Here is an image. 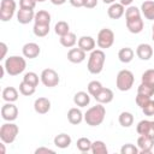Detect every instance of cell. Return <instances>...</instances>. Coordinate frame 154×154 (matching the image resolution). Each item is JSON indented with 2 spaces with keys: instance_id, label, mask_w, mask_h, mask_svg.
<instances>
[{
  "instance_id": "cb8c5ba5",
  "label": "cell",
  "mask_w": 154,
  "mask_h": 154,
  "mask_svg": "<svg viewBox=\"0 0 154 154\" xmlns=\"http://www.w3.org/2000/svg\"><path fill=\"white\" fill-rule=\"evenodd\" d=\"M1 96H2V100L5 102H16L18 100L19 94L14 87H6L2 89Z\"/></svg>"
},
{
  "instance_id": "836d02e7",
  "label": "cell",
  "mask_w": 154,
  "mask_h": 154,
  "mask_svg": "<svg viewBox=\"0 0 154 154\" xmlns=\"http://www.w3.org/2000/svg\"><path fill=\"white\" fill-rule=\"evenodd\" d=\"M35 90H36V87H34V85H31L24 81H22L19 83V93L24 96H31L35 93Z\"/></svg>"
},
{
  "instance_id": "d590c367",
  "label": "cell",
  "mask_w": 154,
  "mask_h": 154,
  "mask_svg": "<svg viewBox=\"0 0 154 154\" xmlns=\"http://www.w3.org/2000/svg\"><path fill=\"white\" fill-rule=\"evenodd\" d=\"M23 81L34 85V87H37L38 85V81H41V78H38V75L35 73L34 71H29V72H25L24 76H23Z\"/></svg>"
},
{
  "instance_id": "d6986e66",
  "label": "cell",
  "mask_w": 154,
  "mask_h": 154,
  "mask_svg": "<svg viewBox=\"0 0 154 154\" xmlns=\"http://www.w3.org/2000/svg\"><path fill=\"white\" fill-rule=\"evenodd\" d=\"M77 46L83 49L84 52H91L95 49V46H96V42L95 40L91 37V36H81L77 41Z\"/></svg>"
},
{
  "instance_id": "60d3db41",
  "label": "cell",
  "mask_w": 154,
  "mask_h": 154,
  "mask_svg": "<svg viewBox=\"0 0 154 154\" xmlns=\"http://www.w3.org/2000/svg\"><path fill=\"white\" fill-rule=\"evenodd\" d=\"M142 112H143V114L144 116H147V117H152V116H154V100L153 99H150L142 108Z\"/></svg>"
},
{
  "instance_id": "83f0119b",
  "label": "cell",
  "mask_w": 154,
  "mask_h": 154,
  "mask_svg": "<svg viewBox=\"0 0 154 154\" xmlns=\"http://www.w3.org/2000/svg\"><path fill=\"white\" fill-rule=\"evenodd\" d=\"M77 37H76V34L75 32H69V34H66V35H64V36H60V38H59V42H60V45L63 46V47H65V48H72L76 43H77Z\"/></svg>"
},
{
  "instance_id": "603a6c76",
  "label": "cell",
  "mask_w": 154,
  "mask_h": 154,
  "mask_svg": "<svg viewBox=\"0 0 154 154\" xmlns=\"http://www.w3.org/2000/svg\"><path fill=\"white\" fill-rule=\"evenodd\" d=\"M141 13L148 20H154V1L153 0H146L141 5Z\"/></svg>"
},
{
  "instance_id": "ee69618b",
  "label": "cell",
  "mask_w": 154,
  "mask_h": 154,
  "mask_svg": "<svg viewBox=\"0 0 154 154\" xmlns=\"http://www.w3.org/2000/svg\"><path fill=\"white\" fill-rule=\"evenodd\" d=\"M97 6V0H84V6L85 8H94Z\"/></svg>"
},
{
  "instance_id": "5b68a950",
  "label": "cell",
  "mask_w": 154,
  "mask_h": 154,
  "mask_svg": "<svg viewBox=\"0 0 154 154\" xmlns=\"http://www.w3.org/2000/svg\"><path fill=\"white\" fill-rule=\"evenodd\" d=\"M19 132V128L13 122H7L1 125L0 128V140L1 142L6 144H11L17 138V135Z\"/></svg>"
},
{
  "instance_id": "9a60e30c",
  "label": "cell",
  "mask_w": 154,
  "mask_h": 154,
  "mask_svg": "<svg viewBox=\"0 0 154 154\" xmlns=\"http://www.w3.org/2000/svg\"><path fill=\"white\" fill-rule=\"evenodd\" d=\"M35 11L30 8H20L17 11V20L19 24H29L35 18Z\"/></svg>"
},
{
  "instance_id": "f5cc1de1",
  "label": "cell",
  "mask_w": 154,
  "mask_h": 154,
  "mask_svg": "<svg viewBox=\"0 0 154 154\" xmlns=\"http://www.w3.org/2000/svg\"><path fill=\"white\" fill-rule=\"evenodd\" d=\"M152 40L154 41V24H153V26H152Z\"/></svg>"
},
{
  "instance_id": "7a4b0ae2",
  "label": "cell",
  "mask_w": 154,
  "mask_h": 154,
  "mask_svg": "<svg viewBox=\"0 0 154 154\" xmlns=\"http://www.w3.org/2000/svg\"><path fill=\"white\" fill-rule=\"evenodd\" d=\"M106 61V54L103 49H94L90 52L88 58L87 69L91 75H99L103 70V65Z\"/></svg>"
},
{
  "instance_id": "f35d334b",
  "label": "cell",
  "mask_w": 154,
  "mask_h": 154,
  "mask_svg": "<svg viewBox=\"0 0 154 154\" xmlns=\"http://www.w3.org/2000/svg\"><path fill=\"white\" fill-rule=\"evenodd\" d=\"M137 93L152 97V96L154 95V87H153V85H149V84L141 83V84L138 85V88H137Z\"/></svg>"
},
{
  "instance_id": "ffe728a7",
  "label": "cell",
  "mask_w": 154,
  "mask_h": 154,
  "mask_svg": "<svg viewBox=\"0 0 154 154\" xmlns=\"http://www.w3.org/2000/svg\"><path fill=\"white\" fill-rule=\"evenodd\" d=\"M113 97H114L113 91H112L109 88H105V87L101 89V91H100L96 96H94V99L96 100V102L102 103V105H107V103L112 102Z\"/></svg>"
},
{
  "instance_id": "1f68e13d",
  "label": "cell",
  "mask_w": 154,
  "mask_h": 154,
  "mask_svg": "<svg viewBox=\"0 0 154 154\" xmlns=\"http://www.w3.org/2000/svg\"><path fill=\"white\" fill-rule=\"evenodd\" d=\"M91 153L93 154H107L108 149L106 147V143L103 141H94L91 143Z\"/></svg>"
},
{
  "instance_id": "7bdbcfd3",
  "label": "cell",
  "mask_w": 154,
  "mask_h": 154,
  "mask_svg": "<svg viewBox=\"0 0 154 154\" xmlns=\"http://www.w3.org/2000/svg\"><path fill=\"white\" fill-rule=\"evenodd\" d=\"M36 0H19V7L20 8H30L34 10L36 6Z\"/></svg>"
},
{
  "instance_id": "74e56055",
  "label": "cell",
  "mask_w": 154,
  "mask_h": 154,
  "mask_svg": "<svg viewBox=\"0 0 154 154\" xmlns=\"http://www.w3.org/2000/svg\"><path fill=\"white\" fill-rule=\"evenodd\" d=\"M141 10L136 6H128V8L125 10V19H130V18H136V17H141Z\"/></svg>"
},
{
  "instance_id": "484cf974",
  "label": "cell",
  "mask_w": 154,
  "mask_h": 154,
  "mask_svg": "<svg viewBox=\"0 0 154 154\" xmlns=\"http://www.w3.org/2000/svg\"><path fill=\"white\" fill-rule=\"evenodd\" d=\"M51 20H52V17H51V13L46 10H40L35 13V18H34V22L35 24H42V25H49L51 24Z\"/></svg>"
},
{
  "instance_id": "681fc988",
  "label": "cell",
  "mask_w": 154,
  "mask_h": 154,
  "mask_svg": "<svg viewBox=\"0 0 154 154\" xmlns=\"http://www.w3.org/2000/svg\"><path fill=\"white\" fill-rule=\"evenodd\" d=\"M132 1H134V0H120L119 2H120L122 5H124V6H130V5L132 4Z\"/></svg>"
},
{
  "instance_id": "4dcf8cb0",
  "label": "cell",
  "mask_w": 154,
  "mask_h": 154,
  "mask_svg": "<svg viewBox=\"0 0 154 154\" xmlns=\"http://www.w3.org/2000/svg\"><path fill=\"white\" fill-rule=\"evenodd\" d=\"M54 32L60 37V36H64L66 34L70 32V25L65 20H59L55 25H54Z\"/></svg>"
},
{
  "instance_id": "f1b7e54d",
  "label": "cell",
  "mask_w": 154,
  "mask_h": 154,
  "mask_svg": "<svg viewBox=\"0 0 154 154\" xmlns=\"http://www.w3.org/2000/svg\"><path fill=\"white\" fill-rule=\"evenodd\" d=\"M118 122H119V124H120L123 128H130V126L134 124V116H132V113L124 111V112H122V113L119 114Z\"/></svg>"
},
{
  "instance_id": "ac0fdd59",
  "label": "cell",
  "mask_w": 154,
  "mask_h": 154,
  "mask_svg": "<svg viewBox=\"0 0 154 154\" xmlns=\"http://www.w3.org/2000/svg\"><path fill=\"white\" fill-rule=\"evenodd\" d=\"M136 55L141 60H149L153 57V48L149 43H140L136 48Z\"/></svg>"
},
{
  "instance_id": "f907efd6",
  "label": "cell",
  "mask_w": 154,
  "mask_h": 154,
  "mask_svg": "<svg viewBox=\"0 0 154 154\" xmlns=\"http://www.w3.org/2000/svg\"><path fill=\"white\" fill-rule=\"evenodd\" d=\"M5 144H6V143H4V142H1V143H0V149H1V154H5Z\"/></svg>"
},
{
  "instance_id": "c3c4849f",
  "label": "cell",
  "mask_w": 154,
  "mask_h": 154,
  "mask_svg": "<svg viewBox=\"0 0 154 154\" xmlns=\"http://www.w3.org/2000/svg\"><path fill=\"white\" fill-rule=\"evenodd\" d=\"M51 2H52L53 5H57V6H59V5H63V4H65V2H66V0H51Z\"/></svg>"
},
{
  "instance_id": "b9f144b4",
  "label": "cell",
  "mask_w": 154,
  "mask_h": 154,
  "mask_svg": "<svg viewBox=\"0 0 154 154\" xmlns=\"http://www.w3.org/2000/svg\"><path fill=\"white\" fill-rule=\"evenodd\" d=\"M150 99H152L150 96H147V95H143V94H138V93H137L135 101H136L137 106H138L140 108H142V107H143V106H144V105H146Z\"/></svg>"
},
{
  "instance_id": "ab89813d",
  "label": "cell",
  "mask_w": 154,
  "mask_h": 154,
  "mask_svg": "<svg viewBox=\"0 0 154 154\" xmlns=\"http://www.w3.org/2000/svg\"><path fill=\"white\" fill-rule=\"evenodd\" d=\"M120 153L122 154H140V149L137 146L132 143H126L120 148Z\"/></svg>"
},
{
  "instance_id": "d6a6232c",
  "label": "cell",
  "mask_w": 154,
  "mask_h": 154,
  "mask_svg": "<svg viewBox=\"0 0 154 154\" xmlns=\"http://www.w3.org/2000/svg\"><path fill=\"white\" fill-rule=\"evenodd\" d=\"M102 88H103V87H102L101 82H99V81H90V82L88 83L87 90H88V93L90 94V96H96V95L101 91Z\"/></svg>"
},
{
  "instance_id": "8d00e7d4",
  "label": "cell",
  "mask_w": 154,
  "mask_h": 154,
  "mask_svg": "<svg viewBox=\"0 0 154 154\" xmlns=\"http://www.w3.org/2000/svg\"><path fill=\"white\" fill-rule=\"evenodd\" d=\"M141 83L149 84V85H153L154 87V69L146 70L142 73V76H141Z\"/></svg>"
},
{
  "instance_id": "7c38bea8",
  "label": "cell",
  "mask_w": 154,
  "mask_h": 154,
  "mask_svg": "<svg viewBox=\"0 0 154 154\" xmlns=\"http://www.w3.org/2000/svg\"><path fill=\"white\" fill-rule=\"evenodd\" d=\"M22 53L24 55V58H28V59H35L40 55L41 53V48L37 43L35 42H28L23 46L22 48Z\"/></svg>"
},
{
  "instance_id": "30bf717a",
  "label": "cell",
  "mask_w": 154,
  "mask_h": 154,
  "mask_svg": "<svg viewBox=\"0 0 154 154\" xmlns=\"http://www.w3.org/2000/svg\"><path fill=\"white\" fill-rule=\"evenodd\" d=\"M137 147L140 154H149L154 148V138L147 135H140L137 138Z\"/></svg>"
},
{
  "instance_id": "5bb4252c",
  "label": "cell",
  "mask_w": 154,
  "mask_h": 154,
  "mask_svg": "<svg viewBox=\"0 0 154 154\" xmlns=\"http://www.w3.org/2000/svg\"><path fill=\"white\" fill-rule=\"evenodd\" d=\"M126 23V28L131 34H140L143 28H144V23L142 17H136V18H130V19H125Z\"/></svg>"
},
{
  "instance_id": "f6af8a7d",
  "label": "cell",
  "mask_w": 154,
  "mask_h": 154,
  "mask_svg": "<svg viewBox=\"0 0 154 154\" xmlns=\"http://www.w3.org/2000/svg\"><path fill=\"white\" fill-rule=\"evenodd\" d=\"M0 49H1V54H0V59L4 60L6 58V53H7V45L5 42H0Z\"/></svg>"
},
{
  "instance_id": "277c9868",
  "label": "cell",
  "mask_w": 154,
  "mask_h": 154,
  "mask_svg": "<svg viewBox=\"0 0 154 154\" xmlns=\"http://www.w3.org/2000/svg\"><path fill=\"white\" fill-rule=\"evenodd\" d=\"M135 82V77L134 73L130 70H120L116 77V87L118 88V90L120 91H128L132 88Z\"/></svg>"
},
{
  "instance_id": "52a82bcc",
  "label": "cell",
  "mask_w": 154,
  "mask_h": 154,
  "mask_svg": "<svg viewBox=\"0 0 154 154\" xmlns=\"http://www.w3.org/2000/svg\"><path fill=\"white\" fill-rule=\"evenodd\" d=\"M17 10V2L14 0H1L0 2V20L8 22L12 19Z\"/></svg>"
},
{
  "instance_id": "9c48e42d",
  "label": "cell",
  "mask_w": 154,
  "mask_h": 154,
  "mask_svg": "<svg viewBox=\"0 0 154 154\" xmlns=\"http://www.w3.org/2000/svg\"><path fill=\"white\" fill-rule=\"evenodd\" d=\"M18 117V108L13 102H6L1 107V118L5 122H14Z\"/></svg>"
},
{
  "instance_id": "bcb514c9",
  "label": "cell",
  "mask_w": 154,
  "mask_h": 154,
  "mask_svg": "<svg viewBox=\"0 0 154 154\" xmlns=\"http://www.w3.org/2000/svg\"><path fill=\"white\" fill-rule=\"evenodd\" d=\"M41 153H55V150L47 148V147H38L37 149H35V154H41Z\"/></svg>"
},
{
  "instance_id": "816d5d0a",
  "label": "cell",
  "mask_w": 154,
  "mask_h": 154,
  "mask_svg": "<svg viewBox=\"0 0 154 154\" xmlns=\"http://www.w3.org/2000/svg\"><path fill=\"white\" fill-rule=\"evenodd\" d=\"M102 1H103L105 4H109V5L113 4V2H116V0H102Z\"/></svg>"
},
{
  "instance_id": "4fadbf2b",
  "label": "cell",
  "mask_w": 154,
  "mask_h": 154,
  "mask_svg": "<svg viewBox=\"0 0 154 154\" xmlns=\"http://www.w3.org/2000/svg\"><path fill=\"white\" fill-rule=\"evenodd\" d=\"M87 52H84L83 49H81L79 47L76 48H70V51L67 52V60L72 64H81L82 61L85 60L87 58Z\"/></svg>"
},
{
  "instance_id": "3957f363",
  "label": "cell",
  "mask_w": 154,
  "mask_h": 154,
  "mask_svg": "<svg viewBox=\"0 0 154 154\" xmlns=\"http://www.w3.org/2000/svg\"><path fill=\"white\" fill-rule=\"evenodd\" d=\"M4 66L10 76H18L22 72H24L26 67V60L19 55H11L5 59Z\"/></svg>"
},
{
  "instance_id": "e575fe53",
  "label": "cell",
  "mask_w": 154,
  "mask_h": 154,
  "mask_svg": "<svg viewBox=\"0 0 154 154\" xmlns=\"http://www.w3.org/2000/svg\"><path fill=\"white\" fill-rule=\"evenodd\" d=\"M51 28L49 25H42V24H34V28H32V31H34V35L37 36V37H45L48 35Z\"/></svg>"
},
{
  "instance_id": "44dd1931",
  "label": "cell",
  "mask_w": 154,
  "mask_h": 154,
  "mask_svg": "<svg viewBox=\"0 0 154 154\" xmlns=\"http://www.w3.org/2000/svg\"><path fill=\"white\" fill-rule=\"evenodd\" d=\"M84 119V114L82 113V111L77 107H72L69 109L67 112V120L70 124L72 125H78L82 123V120Z\"/></svg>"
},
{
  "instance_id": "8fae6325",
  "label": "cell",
  "mask_w": 154,
  "mask_h": 154,
  "mask_svg": "<svg viewBox=\"0 0 154 154\" xmlns=\"http://www.w3.org/2000/svg\"><path fill=\"white\" fill-rule=\"evenodd\" d=\"M136 131L138 135H147L154 138V120H148L143 119L138 122L136 126Z\"/></svg>"
},
{
  "instance_id": "6da1fadb",
  "label": "cell",
  "mask_w": 154,
  "mask_h": 154,
  "mask_svg": "<svg viewBox=\"0 0 154 154\" xmlns=\"http://www.w3.org/2000/svg\"><path fill=\"white\" fill-rule=\"evenodd\" d=\"M106 116V108L102 103H96L95 106H91L87 109L84 113V122L89 126H99L102 124Z\"/></svg>"
},
{
  "instance_id": "11a10c76",
  "label": "cell",
  "mask_w": 154,
  "mask_h": 154,
  "mask_svg": "<svg viewBox=\"0 0 154 154\" xmlns=\"http://www.w3.org/2000/svg\"><path fill=\"white\" fill-rule=\"evenodd\" d=\"M153 149H154V148H153Z\"/></svg>"
},
{
  "instance_id": "d4e9b609",
  "label": "cell",
  "mask_w": 154,
  "mask_h": 154,
  "mask_svg": "<svg viewBox=\"0 0 154 154\" xmlns=\"http://www.w3.org/2000/svg\"><path fill=\"white\" fill-rule=\"evenodd\" d=\"M73 103L78 107H85L90 103V94L87 91H77L73 95Z\"/></svg>"
},
{
  "instance_id": "8992f818",
  "label": "cell",
  "mask_w": 154,
  "mask_h": 154,
  "mask_svg": "<svg viewBox=\"0 0 154 154\" xmlns=\"http://www.w3.org/2000/svg\"><path fill=\"white\" fill-rule=\"evenodd\" d=\"M114 43V32L109 28H103L99 31L96 37V45L100 49H107Z\"/></svg>"
},
{
  "instance_id": "7dc6e473",
  "label": "cell",
  "mask_w": 154,
  "mask_h": 154,
  "mask_svg": "<svg viewBox=\"0 0 154 154\" xmlns=\"http://www.w3.org/2000/svg\"><path fill=\"white\" fill-rule=\"evenodd\" d=\"M69 1H70V4H71L73 7H77V8L84 6V0H69Z\"/></svg>"
},
{
  "instance_id": "ba28073f",
  "label": "cell",
  "mask_w": 154,
  "mask_h": 154,
  "mask_svg": "<svg viewBox=\"0 0 154 154\" xmlns=\"http://www.w3.org/2000/svg\"><path fill=\"white\" fill-rule=\"evenodd\" d=\"M40 78H41V83L47 87V88H53V87H57L60 82V78H59V75L55 70L53 69H45L42 70L41 75H40Z\"/></svg>"
},
{
  "instance_id": "2e32d148",
  "label": "cell",
  "mask_w": 154,
  "mask_h": 154,
  "mask_svg": "<svg viewBox=\"0 0 154 154\" xmlns=\"http://www.w3.org/2000/svg\"><path fill=\"white\" fill-rule=\"evenodd\" d=\"M125 13V6L122 5L120 2H113L109 5L107 10V14L111 19H119L124 16Z\"/></svg>"
},
{
  "instance_id": "e0dca14e",
  "label": "cell",
  "mask_w": 154,
  "mask_h": 154,
  "mask_svg": "<svg viewBox=\"0 0 154 154\" xmlns=\"http://www.w3.org/2000/svg\"><path fill=\"white\" fill-rule=\"evenodd\" d=\"M34 109L38 114H46L51 109V101L47 97H37L34 102Z\"/></svg>"
},
{
  "instance_id": "4316f807",
  "label": "cell",
  "mask_w": 154,
  "mask_h": 154,
  "mask_svg": "<svg viewBox=\"0 0 154 154\" xmlns=\"http://www.w3.org/2000/svg\"><path fill=\"white\" fill-rule=\"evenodd\" d=\"M134 57H135V52L130 47H123L118 52V59L124 64H128V63L132 61Z\"/></svg>"
},
{
  "instance_id": "db71d44e",
  "label": "cell",
  "mask_w": 154,
  "mask_h": 154,
  "mask_svg": "<svg viewBox=\"0 0 154 154\" xmlns=\"http://www.w3.org/2000/svg\"><path fill=\"white\" fill-rule=\"evenodd\" d=\"M36 1H37V2H45L46 0H36Z\"/></svg>"
},
{
  "instance_id": "7402d4cb",
  "label": "cell",
  "mask_w": 154,
  "mask_h": 154,
  "mask_svg": "<svg viewBox=\"0 0 154 154\" xmlns=\"http://www.w3.org/2000/svg\"><path fill=\"white\" fill-rule=\"evenodd\" d=\"M53 142H54V146H55V147H58V148H60V149H65V148L70 147L72 140H71V136H70V135H67V134H65V132H61V134H58V135L54 137Z\"/></svg>"
},
{
  "instance_id": "f546056e",
  "label": "cell",
  "mask_w": 154,
  "mask_h": 154,
  "mask_svg": "<svg viewBox=\"0 0 154 154\" xmlns=\"http://www.w3.org/2000/svg\"><path fill=\"white\" fill-rule=\"evenodd\" d=\"M91 141L88 138V137H81L77 140L76 142V146H77V149L82 153H87V152H91Z\"/></svg>"
}]
</instances>
